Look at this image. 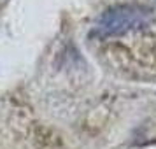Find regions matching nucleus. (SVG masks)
Here are the masks:
<instances>
[{"instance_id": "f257e3e1", "label": "nucleus", "mask_w": 156, "mask_h": 149, "mask_svg": "<svg viewBox=\"0 0 156 149\" xmlns=\"http://www.w3.org/2000/svg\"><path fill=\"white\" fill-rule=\"evenodd\" d=\"M151 23V12L146 7L133 5V4H121L107 9L102 12L95 23V35L102 39L109 37H121L130 32L140 30Z\"/></svg>"}]
</instances>
